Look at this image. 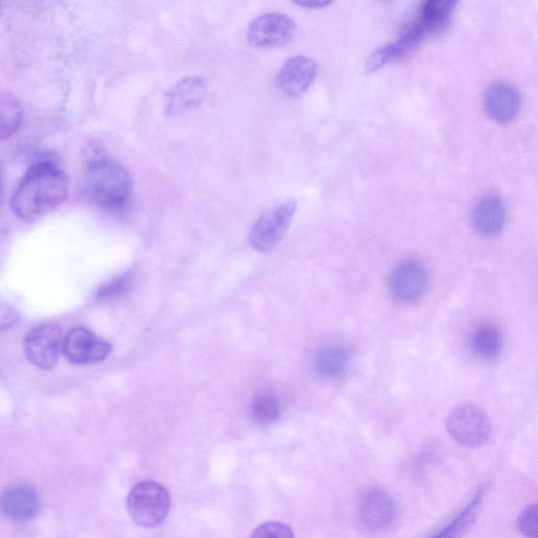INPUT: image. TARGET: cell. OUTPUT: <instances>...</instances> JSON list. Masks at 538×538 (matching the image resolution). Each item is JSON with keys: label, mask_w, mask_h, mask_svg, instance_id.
Segmentation results:
<instances>
[{"label": "cell", "mask_w": 538, "mask_h": 538, "mask_svg": "<svg viewBox=\"0 0 538 538\" xmlns=\"http://www.w3.org/2000/svg\"><path fill=\"white\" fill-rule=\"evenodd\" d=\"M69 195V179L54 160H39L32 165L12 196L14 214L35 221L64 204Z\"/></svg>", "instance_id": "1"}, {"label": "cell", "mask_w": 538, "mask_h": 538, "mask_svg": "<svg viewBox=\"0 0 538 538\" xmlns=\"http://www.w3.org/2000/svg\"><path fill=\"white\" fill-rule=\"evenodd\" d=\"M87 200L99 208L118 210L126 204L132 192V178L118 162L98 158L91 160L84 174Z\"/></svg>", "instance_id": "2"}, {"label": "cell", "mask_w": 538, "mask_h": 538, "mask_svg": "<svg viewBox=\"0 0 538 538\" xmlns=\"http://www.w3.org/2000/svg\"><path fill=\"white\" fill-rule=\"evenodd\" d=\"M127 507L137 525L154 528L167 519L171 510V496L161 484L144 481L131 490Z\"/></svg>", "instance_id": "3"}, {"label": "cell", "mask_w": 538, "mask_h": 538, "mask_svg": "<svg viewBox=\"0 0 538 538\" xmlns=\"http://www.w3.org/2000/svg\"><path fill=\"white\" fill-rule=\"evenodd\" d=\"M446 428L455 442L467 448H480L491 436L487 413L472 403L454 407L446 419Z\"/></svg>", "instance_id": "4"}, {"label": "cell", "mask_w": 538, "mask_h": 538, "mask_svg": "<svg viewBox=\"0 0 538 538\" xmlns=\"http://www.w3.org/2000/svg\"><path fill=\"white\" fill-rule=\"evenodd\" d=\"M297 31L294 20L281 13H267L253 20L247 29V41L255 49L283 48L292 43Z\"/></svg>", "instance_id": "5"}, {"label": "cell", "mask_w": 538, "mask_h": 538, "mask_svg": "<svg viewBox=\"0 0 538 538\" xmlns=\"http://www.w3.org/2000/svg\"><path fill=\"white\" fill-rule=\"evenodd\" d=\"M297 212V203L288 200L262 215L250 235L251 245L260 253L274 250L285 236Z\"/></svg>", "instance_id": "6"}, {"label": "cell", "mask_w": 538, "mask_h": 538, "mask_svg": "<svg viewBox=\"0 0 538 538\" xmlns=\"http://www.w3.org/2000/svg\"><path fill=\"white\" fill-rule=\"evenodd\" d=\"M65 337L55 324L39 325L25 336L24 350L27 359L41 370H51L64 351Z\"/></svg>", "instance_id": "7"}, {"label": "cell", "mask_w": 538, "mask_h": 538, "mask_svg": "<svg viewBox=\"0 0 538 538\" xmlns=\"http://www.w3.org/2000/svg\"><path fill=\"white\" fill-rule=\"evenodd\" d=\"M64 353L74 364L91 365L105 361L112 345L86 327H75L65 337Z\"/></svg>", "instance_id": "8"}, {"label": "cell", "mask_w": 538, "mask_h": 538, "mask_svg": "<svg viewBox=\"0 0 538 538\" xmlns=\"http://www.w3.org/2000/svg\"><path fill=\"white\" fill-rule=\"evenodd\" d=\"M398 514L396 501L382 488L365 491L358 503V515L362 525L372 531H382L395 523Z\"/></svg>", "instance_id": "9"}, {"label": "cell", "mask_w": 538, "mask_h": 538, "mask_svg": "<svg viewBox=\"0 0 538 538\" xmlns=\"http://www.w3.org/2000/svg\"><path fill=\"white\" fill-rule=\"evenodd\" d=\"M318 74L317 62L299 55L289 58L276 78L277 88L289 97H298L313 85Z\"/></svg>", "instance_id": "10"}, {"label": "cell", "mask_w": 538, "mask_h": 538, "mask_svg": "<svg viewBox=\"0 0 538 538\" xmlns=\"http://www.w3.org/2000/svg\"><path fill=\"white\" fill-rule=\"evenodd\" d=\"M391 293L406 302L422 297L428 285V274L418 261L408 260L401 263L390 278Z\"/></svg>", "instance_id": "11"}, {"label": "cell", "mask_w": 538, "mask_h": 538, "mask_svg": "<svg viewBox=\"0 0 538 538\" xmlns=\"http://www.w3.org/2000/svg\"><path fill=\"white\" fill-rule=\"evenodd\" d=\"M208 92L205 80L200 76L183 78L165 95V111L170 116H179L202 105Z\"/></svg>", "instance_id": "12"}, {"label": "cell", "mask_w": 538, "mask_h": 538, "mask_svg": "<svg viewBox=\"0 0 538 538\" xmlns=\"http://www.w3.org/2000/svg\"><path fill=\"white\" fill-rule=\"evenodd\" d=\"M485 109L493 121L510 122L520 112L521 95L514 86L507 84V82H499L487 91Z\"/></svg>", "instance_id": "13"}, {"label": "cell", "mask_w": 538, "mask_h": 538, "mask_svg": "<svg viewBox=\"0 0 538 538\" xmlns=\"http://www.w3.org/2000/svg\"><path fill=\"white\" fill-rule=\"evenodd\" d=\"M0 509L14 521H27L37 514L39 498L29 486H12L0 495Z\"/></svg>", "instance_id": "14"}, {"label": "cell", "mask_w": 538, "mask_h": 538, "mask_svg": "<svg viewBox=\"0 0 538 538\" xmlns=\"http://www.w3.org/2000/svg\"><path fill=\"white\" fill-rule=\"evenodd\" d=\"M458 3L459 0H421L419 14L412 24L429 37L449 23Z\"/></svg>", "instance_id": "15"}, {"label": "cell", "mask_w": 538, "mask_h": 538, "mask_svg": "<svg viewBox=\"0 0 538 538\" xmlns=\"http://www.w3.org/2000/svg\"><path fill=\"white\" fill-rule=\"evenodd\" d=\"M506 221V209L499 197L488 196L481 200L472 214L474 229L481 235L493 237L502 232Z\"/></svg>", "instance_id": "16"}, {"label": "cell", "mask_w": 538, "mask_h": 538, "mask_svg": "<svg viewBox=\"0 0 538 538\" xmlns=\"http://www.w3.org/2000/svg\"><path fill=\"white\" fill-rule=\"evenodd\" d=\"M315 363L320 375L329 379H339L346 374L349 367V354L341 345L326 344L318 349Z\"/></svg>", "instance_id": "17"}, {"label": "cell", "mask_w": 538, "mask_h": 538, "mask_svg": "<svg viewBox=\"0 0 538 538\" xmlns=\"http://www.w3.org/2000/svg\"><path fill=\"white\" fill-rule=\"evenodd\" d=\"M471 349L479 358L491 360L502 353L503 335L501 328L492 323L480 325L471 336Z\"/></svg>", "instance_id": "18"}, {"label": "cell", "mask_w": 538, "mask_h": 538, "mask_svg": "<svg viewBox=\"0 0 538 538\" xmlns=\"http://www.w3.org/2000/svg\"><path fill=\"white\" fill-rule=\"evenodd\" d=\"M24 120L22 102L11 93L0 92V140L15 135Z\"/></svg>", "instance_id": "19"}, {"label": "cell", "mask_w": 538, "mask_h": 538, "mask_svg": "<svg viewBox=\"0 0 538 538\" xmlns=\"http://www.w3.org/2000/svg\"><path fill=\"white\" fill-rule=\"evenodd\" d=\"M485 492L486 486H480L472 501L458 515L457 519L453 520L441 532L434 535V537H458L464 534V532L470 528L475 519H477L479 510L484 500Z\"/></svg>", "instance_id": "20"}, {"label": "cell", "mask_w": 538, "mask_h": 538, "mask_svg": "<svg viewBox=\"0 0 538 538\" xmlns=\"http://www.w3.org/2000/svg\"><path fill=\"white\" fill-rule=\"evenodd\" d=\"M252 416L260 425H271L281 417V406L273 395H260L252 404Z\"/></svg>", "instance_id": "21"}, {"label": "cell", "mask_w": 538, "mask_h": 538, "mask_svg": "<svg viewBox=\"0 0 538 538\" xmlns=\"http://www.w3.org/2000/svg\"><path fill=\"white\" fill-rule=\"evenodd\" d=\"M538 509L536 505L524 510L517 519V528L527 537H537Z\"/></svg>", "instance_id": "22"}, {"label": "cell", "mask_w": 538, "mask_h": 538, "mask_svg": "<svg viewBox=\"0 0 538 538\" xmlns=\"http://www.w3.org/2000/svg\"><path fill=\"white\" fill-rule=\"evenodd\" d=\"M131 283L132 276L130 274L120 276L105 287L101 288L98 297L100 299H112L120 297L129 291Z\"/></svg>", "instance_id": "23"}, {"label": "cell", "mask_w": 538, "mask_h": 538, "mask_svg": "<svg viewBox=\"0 0 538 538\" xmlns=\"http://www.w3.org/2000/svg\"><path fill=\"white\" fill-rule=\"evenodd\" d=\"M258 538H291L294 533L291 528L281 523H266L258 527L253 533Z\"/></svg>", "instance_id": "24"}, {"label": "cell", "mask_w": 538, "mask_h": 538, "mask_svg": "<svg viewBox=\"0 0 538 538\" xmlns=\"http://www.w3.org/2000/svg\"><path fill=\"white\" fill-rule=\"evenodd\" d=\"M19 321L17 310L10 304L0 301V333L14 326Z\"/></svg>", "instance_id": "25"}, {"label": "cell", "mask_w": 538, "mask_h": 538, "mask_svg": "<svg viewBox=\"0 0 538 538\" xmlns=\"http://www.w3.org/2000/svg\"><path fill=\"white\" fill-rule=\"evenodd\" d=\"M294 4L305 9H323L328 7L334 0H291Z\"/></svg>", "instance_id": "26"}, {"label": "cell", "mask_w": 538, "mask_h": 538, "mask_svg": "<svg viewBox=\"0 0 538 538\" xmlns=\"http://www.w3.org/2000/svg\"><path fill=\"white\" fill-rule=\"evenodd\" d=\"M3 191V178H2V171H0V196H2Z\"/></svg>", "instance_id": "27"}]
</instances>
